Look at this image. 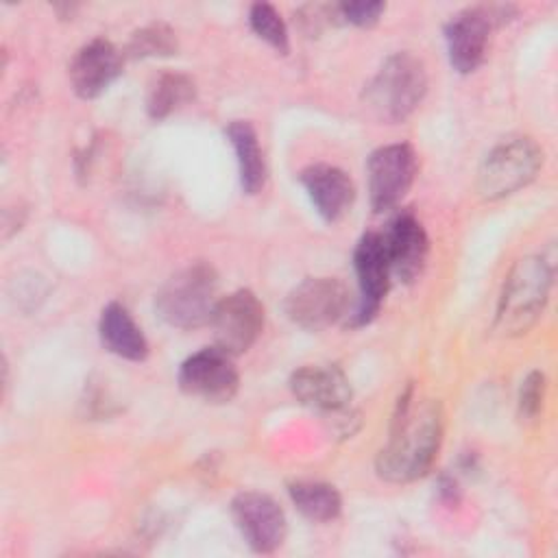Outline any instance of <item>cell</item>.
I'll return each mask as SVG.
<instances>
[{
  "label": "cell",
  "mask_w": 558,
  "mask_h": 558,
  "mask_svg": "<svg viewBox=\"0 0 558 558\" xmlns=\"http://www.w3.org/2000/svg\"><path fill=\"white\" fill-rule=\"evenodd\" d=\"M179 48L174 31L163 22H150L137 28L124 50V57L131 59H155V57H170Z\"/></svg>",
  "instance_id": "cell-21"
},
{
  "label": "cell",
  "mask_w": 558,
  "mask_h": 558,
  "mask_svg": "<svg viewBox=\"0 0 558 558\" xmlns=\"http://www.w3.org/2000/svg\"><path fill=\"white\" fill-rule=\"evenodd\" d=\"M288 495L296 506V510L314 523L333 521L342 510L340 493L336 490V486L327 482L296 480L288 484Z\"/></svg>",
  "instance_id": "cell-19"
},
{
  "label": "cell",
  "mask_w": 558,
  "mask_h": 558,
  "mask_svg": "<svg viewBox=\"0 0 558 558\" xmlns=\"http://www.w3.org/2000/svg\"><path fill=\"white\" fill-rule=\"evenodd\" d=\"M349 292L336 277H307L294 286L283 303L286 316L301 329L320 331L347 316Z\"/></svg>",
  "instance_id": "cell-7"
},
{
  "label": "cell",
  "mask_w": 558,
  "mask_h": 558,
  "mask_svg": "<svg viewBox=\"0 0 558 558\" xmlns=\"http://www.w3.org/2000/svg\"><path fill=\"white\" fill-rule=\"evenodd\" d=\"M218 301V272L207 262H194L166 279L155 294V312L170 327L196 329L211 320Z\"/></svg>",
  "instance_id": "cell-4"
},
{
  "label": "cell",
  "mask_w": 558,
  "mask_h": 558,
  "mask_svg": "<svg viewBox=\"0 0 558 558\" xmlns=\"http://www.w3.org/2000/svg\"><path fill=\"white\" fill-rule=\"evenodd\" d=\"M427 92V72L418 57L412 52L390 54L364 89L366 109L388 124L408 120Z\"/></svg>",
  "instance_id": "cell-2"
},
{
  "label": "cell",
  "mask_w": 558,
  "mask_h": 558,
  "mask_svg": "<svg viewBox=\"0 0 558 558\" xmlns=\"http://www.w3.org/2000/svg\"><path fill=\"white\" fill-rule=\"evenodd\" d=\"M231 514L246 545L257 554H272L281 547L288 523L281 506L266 493L242 490L231 501Z\"/></svg>",
  "instance_id": "cell-12"
},
{
  "label": "cell",
  "mask_w": 558,
  "mask_h": 558,
  "mask_svg": "<svg viewBox=\"0 0 558 558\" xmlns=\"http://www.w3.org/2000/svg\"><path fill=\"white\" fill-rule=\"evenodd\" d=\"M416 153L410 144L397 142L379 146L366 163L368 196L373 211H388L408 194L416 177Z\"/></svg>",
  "instance_id": "cell-9"
},
{
  "label": "cell",
  "mask_w": 558,
  "mask_h": 558,
  "mask_svg": "<svg viewBox=\"0 0 558 558\" xmlns=\"http://www.w3.org/2000/svg\"><path fill=\"white\" fill-rule=\"evenodd\" d=\"M177 381L190 397L207 403H227L238 392L240 375L231 353L220 347H205L181 364Z\"/></svg>",
  "instance_id": "cell-10"
},
{
  "label": "cell",
  "mask_w": 558,
  "mask_h": 558,
  "mask_svg": "<svg viewBox=\"0 0 558 558\" xmlns=\"http://www.w3.org/2000/svg\"><path fill=\"white\" fill-rule=\"evenodd\" d=\"M442 442V412L438 401H414L412 386L397 401L390 438L377 453V475L392 484H408L423 477Z\"/></svg>",
  "instance_id": "cell-1"
},
{
  "label": "cell",
  "mask_w": 558,
  "mask_h": 558,
  "mask_svg": "<svg viewBox=\"0 0 558 558\" xmlns=\"http://www.w3.org/2000/svg\"><path fill=\"white\" fill-rule=\"evenodd\" d=\"M196 85L187 74L181 72H163L155 78L148 89L146 111L153 120H163L190 100H194Z\"/></svg>",
  "instance_id": "cell-20"
},
{
  "label": "cell",
  "mask_w": 558,
  "mask_h": 558,
  "mask_svg": "<svg viewBox=\"0 0 558 558\" xmlns=\"http://www.w3.org/2000/svg\"><path fill=\"white\" fill-rule=\"evenodd\" d=\"M98 333L102 347L124 360L142 362L148 355V340L142 333L140 325L133 320L131 312L118 303L111 301L102 307L100 320H98Z\"/></svg>",
  "instance_id": "cell-17"
},
{
  "label": "cell",
  "mask_w": 558,
  "mask_h": 558,
  "mask_svg": "<svg viewBox=\"0 0 558 558\" xmlns=\"http://www.w3.org/2000/svg\"><path fill=\"white\" fill-rule=\"evenodd\" d=\"M543 163L541 146L527 135L497 142L477 170V192L486 201H499L525 187Z\"/></svg>",
  "instance_id": "cell-5"
},
{
  "label": "cell",
  "mask_w": 558,
  "mask_h": 558,
  "mask_svg": "<svg viewBox=\"0 0 558 558\" xmlns=\"http://www.w3.org/2000/svg\"><path fill=\"white\" fill-rule=\"evenodd\" d=\"M216 338V347L225 349L233 357L248 351L264 327V305L255 292L242 288L216 303L209 320Z\"/></svg>",
  "instance_id": "cell-11"
},
{
  "label": "cell",
  "mask_w": 558,
  "mask_h": 558,
  "mask_svg": "<svg viewBox=\"0 0 558 558\" xmlns=\"http://www.w3.org/2000/svg\"><path fill=\"white\" fill-rule=\"evenodd\" d=\"M248 26L251 31L266 41L270 48L277 52L286 54L290 50V37H288V26L281 17V13L268 4V2H255L248 9Z\"/></svg>",
  "instance_id": "cell-22"
},
{
  "label": "cell",
  "mask_w": 558,
  "mask_h": 558,
  "mask_svg": "<svg viewBox=\"0 0 558 558\" xmlns=\"http://www.w3.org/2000/svg\"><path fill=\"white\" fill-rule=\"evenodd\" d=\"M240 170V183L246 194H257L266 183V159L255 126L248 120H233L225 129Z\"/></svg>",
  "instance_id": "cell-18"
},
{
  "label": "cell",
  "mask_w": 558,
  "mask_h": 558,
  "mask_svg": "<svg viewBox=\"0 0 558 558\" xmlns=\"http://www.w3.org/2000/svg\"><path fill=\"white\" fill-rule=\"evenodd\" d=\"M554 279V264L543 255H527L510 268L495 314V327L504 336L525 333L541 316Z\"/></svg>",
  "instance_id": "cell-3"
},
{
  "label": "cell",
  "mask_w": 558,
  "mask_h": 558,
  "mask_svg": "<svg viewBox=\"0 0 558 558\" xmlns=\"http://www.w3.org/2000/svg\"><path fill=\"white\" fill-rule=\"evenodd\" d=\"M545 390H547L545 375L541 371L527 373L519 388V414L525 418H534L543 408Z\"/></svg>",
  "instance_id": "cell-23"
},
{
  "label": "cell",
  "mask_w": 558,
  "mask_h": 558,
  "mask_svg": "<svg viewBox=\"0 0 558 558\" xmlns=\"http://www.w3.org/2000/svg\"><path fill=\"white\" fill-rule=\"evenodd\" d=\"M381 238L392 277L403 283L416 281L425 268L429 253V240L421 220L410 211H401L388 222Z\"/></svg>",
  "instance_id": "cell-14"
},
{
  "label": "cell",
  "mask_w": 558,
  "mask_h": 558,
  "mask_svg": "<svg viewBox=\"0 0 558 558\" xmlns=\"http://www.w3.org/2000/svg\"><path fill=\"white\" fill-rule=\"evenodd\" d=\"M124 52L109 39L96 37L81 46L70 61V83L76 96L89 100L100 96L122 72Z\"/></svg>",
  "instance_id": "cell-15"
},
{
  "label": "cell",
  "mask_w": 558,
  "mask_h": 558,
  "mask_svg": "<svg viewBox=\"0 0 558 558\" xmlns=\"http://www.w3.org/2000/svg\"><path fill=\"white\" fill-rule=\"evenodd\" d=\"M301 185L305 187L316 214L325 222H338L351 211L355 201V185L351 177L338 166L312 163L299 174Z\"/></svg>",
  "instance_id": "cell-16"
},
{
  "label": "cell",
  "mask_w": 558,
  "mask_h": 558,
  "mask_svg": "<svg viewBox=\"0 0 558 558\" xmlns=\"http://www.w3.org/2000/svg\"><path fill=\"white\" fill-rule=\"evenodd\" d=\"M290 390L296 401L323 414H340L351 403L349 377L336 364L301 366L290 377Z\"/></svg>",
  "instance_id": "cell-13"
},
{
  "label": "cell",
  "mask_w": 558,
  "mask_h": 558,
  "mask_svg": "<svg viewBox=\"0 0 558 558\" xmlns=\"http://www.w3.org/2000/svg\"><path fill=\"white\" fill-rule=\"evenodd\" d=\"M506 15V7H469L451 15L445 24V44L456 72L469 74L484 63L490 31L495 24L508 20Z\"/></svg>",
  "instance_id": "cell-6"
},
{
  "label": "cell",
  "mask_w": 558,
  "mask_h": 558,
  "mask_svg": "<svg viewBox=\"0 0 558 558\" xmlns=\"http://www.w3.org/2000/svg\"><path fill=\"white\" fill-rule=\"evenodd\" d=\"M353 268H355L360 299L355 310L347 314V325L362 327L377 316L392 279L381 233L368 231L357 240L353 251Z\"/></svg>",
  "instance_id": "cell-8"
},
{
  "label": "cell",
  "mask_w": 558,
  "mask_h": 558,
  "mask_svg": "<svg viewBox=\"0 0 558 558\" xmlns=\"http://www.w3.org/2000/svg\"><path fill=\"white\" fill-rule=\"evenodd\" d=\"M338 7V17L340 22L368 28L379 22L381 13L386 11L384 2H371V0H355V2H340Z\"/></svg>",
  "instance_id": "cell-24"
}]
</instances>
